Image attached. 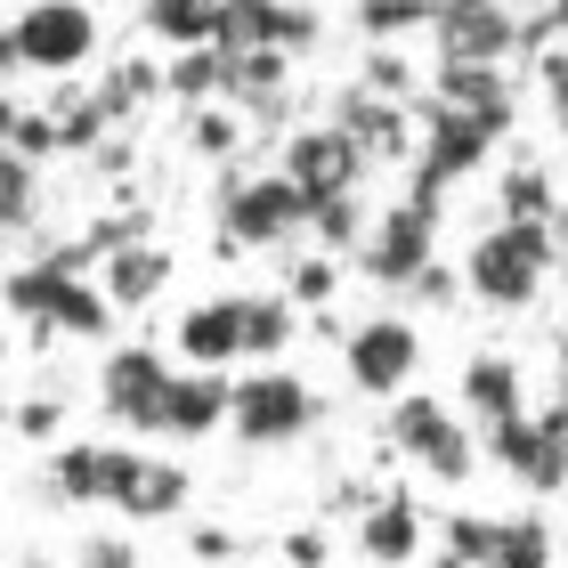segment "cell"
I'll return each instance as SVG.
<instances>
[{"mask_svg":"<svg viewBox=\"0 0 568 568\" xmlns=\"http://www.w3.org/2000/svg\"><path fill=\"white\" fill-rule=\"evenodd\" d=\"M139 447H114V438H90V447H49V487L58 504H122L139 479Z\"/></svg>","mask_w":568,"mask_h":568,"instance_id":"cell-15","label":"cell"},{"mask_svg":"<svg viewBox=\"0 0 568 568\" xmlns=\"http://www.w3.org/2000/svg\"><path fill=\"white\" fill-rule=\"evenodd\" d=\"M220 9L227 0H139V24L163 49H212L220 41Z\"/></svg>","mask_w":568,"mask_h":568,"instance_id":"cell-24","label":"cell"},{"mask_svg":"<svg viewBox=\"0 0 568 568\" xmlns=\"http://www.w3.org/2000/svg\"><path fill=\"white\" fill-rule=\"evenodd\" d=\"M187 139H195L203 154H236L244 122H236V114H220V106H195V114H187Z\"/></svg>","mask_w":568,"mask_h":568,"instance_id":"cell-37","label":"cell"},{"mask_svg":"<svg viewBox=\"0 0 568 568\" xmlns=\"http://www.w3.org/2000/svg\"><path fill=\"white\" fill-rule=\"evenodd\" d=\"M487 463H504L520 487H536V496H552V487H568V398L552 406H528V415H511L496 430H479Z\"/></svg>","mask_w":568,"mask_h":568,"instance_id":"cell-9","label":"cell"},{"mask_svg":"<svg viewBox=\"0 0 568 568\" xmlns=\"http://www.w3.org/2000/svg\"><path fill=\"white\" fill-rule=\"evenodd\" d=\"M82 568H139V552L122 545V536H90V545H82Z\"/></svg>","mask_w":568,"mask_h":568,"instance_id":"cell-41","label":"cell"},{"mask_svg":"<svg viewBox=\"0 0 568 568\" xmlns=\"http://www.w3.org/2000/svg\"><path fill=\"white\" fill-rule=\"evenodd\" d=\"M284 568H325V528H293L284 536Z\"/></svg>","mask_w":568,"mask_h":568,"instance_id":"cell-40","label":"cell"},{"mask_svg":"<svg viewBox=\"0 0 568 568\" xmlns=\"http://www.w3.org/2000/svg\"><path fill=\"white\" fill-rule=\"evenodd\" d=\"M333 284H342V261L333 252H317V261H293V276H284V293H293L301 308H325Z\"/></svg>","mask_w":568,"mask_h":568,"instance_id":"cell-36","label":"cell"},{"mask_svg":"<svg viewBox=\"0 0 568 568\" xmlns=\"http://www.w3.org/2000/svg\"><path fill=\"white\" fill-rule=\"evenodd\" d=\"M90 58H98V9L90 0H24L9 17V41H0L9 82H24V73L65 82V73H82Z\"/></svg>","mask_w":568,"mask_h":568,"instance_id":"cell-4","label":"cell"},{"mask_svg":"<svg viewBox=\"0 0 568 568\" xmlns=\"http://www.w3.org/2000/svg\"><path fill=\"white\" fill-rule=\"evenodd\" d=\"M65 406L58 398H17V438H58Z\"/></svg>","mask_w":568,"mask_h":568,"instance_id":"cell-39","label":"cell"},{"mask_svg":"<svg viewBox=\"0 0 568 568\" xmlns=\"http://www.w3.org/2000/svg\"><path fill=\"white\" fill-rule=\"evenodd\" d=\"M357 552H366L374 568H406L423 552V504L406 496V487H390V496L366 504V520H357Z\"/></svg>","mask_w":568,"mask_h":568,"instance_id":"cell-21","label":"cell"},{"mask_svg":"<svg viewBox=\"0 0 568 568\" xmlns=\"http://www.w3.org/2000/svg\"><path fill=\"white\" fill-rule=\"evenodd\" d=\"M415 114H423V154H415V171H406V187H423V195H447L455 179H471L487 154L504 146L496 122H479L463 106H438V98H415Z\"/></svg>","mask_w":568,"mask_h":568,"instance_id":"cell-8","label":"cell"},{"mask_svg":"<svg viewBox=\"0 0 568 568\" xmlns=\"http://www.w3.org/2000/svg\"><path fill=\"white\" fill-rule=\"evenodd\" d=\"M438 65H511L528 49V24L504 0H430Z\"/></svg>","mask_w":568,"mask_h":568,"instance_id":"cell-11","label":"cell"},{"mask_svg":"<svg viewBox=\"0 0 568 568\" xmlns=\"http://www.w3.org/2000/svg\"><path fill=\"white\" fill-rule=\"evenodd\" d=\"M220 49L227 58H244V49L301 58V49H317V9H308V0H227L220 9Z\"/></svg>","mask_w":568,"mask_h":568,"instance_id":"cell-16","label":"cell"},{"mask_svg":"<svg viewBox=\"0 0 568 568\" xmlns=\"http://www.w3.org/2000/svg\"><path fill=\"white\" fill-rule=\"evenodd\" d=\"M496 203H504V220H560V187H552L545 163H511Z\"/></svg>","mask_w":568,"mask_h":568,"instance_id":"cell-30","label":"cell"},{"mask_svg":"<svg viewBox=\"0 0 568 568\" xmlns=\"http://www.w3.org/2000/svg\"><path fill=\"white\" fill-rule=\"evenodd\" d=\"M447 293H455V276H447V268H438V261H430V268L415 276V301H430V308H438V301H447Z\"/></svg>","mask_w":568,"mask_h":568,"instance_id":"cell-44","label":"cell"},{"mask_svg":"<svg viewBox=\"0 0 568 568\" xmlns=\"http://www.w3.org/2000/svg\"><path fill=\"white\" fill-rule=\"evenodd\" d=\"M179 504H187V471H179V463H163V455H146L139 479H131V496H122L114 511H122V520H171Z\"/></svg>","mask_w":568,"mask_h":568,"instance_id":"cell-26","label":"cell"},{"mask_svg":"<svg viewBox=\"0 0 568 568\" xmlns=\"http://www.w3.org/2000/svg\"><path fill=\"white\" fill-rule=\"evenodd\" d=\"M0 154H65V139H58V114L49 106H24V98H9V122H0Z\"/></svg>","mask_w":568,"mask_h":568,"instance_id":"cell-31","label":"cell"},{"mask_svg":"<svg viewBox=\"0 0 568 568\" xmlns=\"http://www.w3.org/2000/svg\"><path fill=\"white\" fill-rule=\"evenodd\" d=\"M98 284L114 293V308H146V301L171 284V252L154 244V236H131V244H122L106 268H98Z\"/></svg>","mask_w":568,"mask_h":568,"instance_id":"cell-22","label":"cell"},{"mask_svg":"<svg viewBox=\"0 0 568 568\" xmlns=\"http://www.w3.org/2000/svg\"><path fill=\"white\" fill-rule=\"evenodd\" d=\"M41 220V163L33 154H0V227H9V244L33 236Z\"/></svg>","mask_w":568,"mask_h":568,"instance_id":"cell-27","label":"cell"},{"mask_svg":"<svg viewBox=\"0 0 568 568\" xmlns=\"http://www.w3.org/2000/svg\"><path fill=\"white\" fill-rule=\"evenodd\" d=\"M317 252H333V261H357L366 252V236H374V212H366V195H333V203H317Z\"/></svg>","mask_w":568,"mask_h":568,"instance_id":"cell-28","label":"cell"},{"mask_svg":"<svg viewBox=\"0 0 568 568\" xmlns=\"http://www.w3.org/2000/svg\"><path fill=\"white\" fill-rule=\"evenodd\" d=\"M382 438L415 463L423 479H438V487H463L479 471V438H471V415H447V398H390V415H382Z\"/></svg>","mask_w":568,"mask_h":568,"instance_id":"cell-5","label":"cell"},{"mask_svg":"<svg viewBox=\"0 0 568 568\" xmlns=\"http://www.w3.org/2000/svg\"><path fill=\"white\" fill-rule=\"evenodd\" d=\"M187 552H195L203 568H220V560H236V536H227V528H195V536H187Z\"/></svg>","mask_w":568,"mask_h":568,"instance_id":"cell-42","label":"cell"},{"mask_svg":"<svg viewBox=\"0 0 568 568\" xmlns=\"http://www.w3.org/2000/svg\"><path fill=\"white\" fill-rule=\"evenodd\" d=\"M284 73H293L284 49H244V58H227V98H236V106H276Z\"/></svg>","mask_w":568,"mask_h":568,"instance_id":"cell-29","label":"cell"},{"mask_svg":"<svg viewBox=\"0 0 568 568\" xmlns=\"http://www.w3.org/2000/svg\"><path fill=\"white\" fill-rule=\"evenodd\" d=\"M325 415V398L308 390L301 374L284 366H252L236 374V415H227V430L244 438V447H293V438H308Z\"/></svg>","mask_w":568,"mask_h":568,"instance_id":"cell-7","label":"cell"},{"mask_svg":"<svg viewBox=\"0 0 568 568\" xmlns=\"http://www.w3.org/2000/svg\"><path fill=\"white\" fill-rule=\"evenodd\" d=\"M504 545V520H487V511H447V552L455 560H496Z\"/></svg>","mask_w":568,"mask_h":568,"instance_id":"cell-33","label":"cell"},{"mask_svg":"<svg viewBox=\"0 0 568 568\" xmlns=\"http://www.w3.org/2000/svg\"><path fill=\"white\" fill-rule=\"evenodd\" d=\"M171 382H179V366H171L163 349H146V342H122V349H106V366H98V406H106V423H122V430H146V438H163Z\"/></svg>","mask_w":568,"mask_h":568,"instance_id":"cell-10","label":"cell"},{"mask_svg":"<svg viewBox=\"0 0 568 568\" xmlns=\"http://www.w3.org/2000/svg\"><path fill=\"white\" fill-rule=\"evenodd\" d=\"M357 24H366V41H390L406 24H430V0H357Z\"/></svg>","mask_w":568,"mask_h":568,"instance_id":"cell-34","label":"cell"},{"mask_svg":"<svg viewBox=\"0 0 568 568\" xmlns=\"http://www.w3.org/2000/svg\"><path fill=\"white\" fill-rule=\"evenodd\" d=\"M227 415H236V382L212 374V366H187L171 382V406H163V438H212Z\"/></svg>","mask_w":568,"mask_h":568,"instance_id":"cell-20","label":"cell"},{"mask_svg":"<svg viewBox=\"0 0 568 568\" xmlns=\"http://www.w3.org/2000/svg\"><path fill=\"white\" fill-rule=\"evenodd\" d=\"M430 568H463V560H455V552H438V560H430Z\"/></svg>","mask_w":568,"mask_h":568,"instance_id":"cell-46","label":"cell"},{"mask_svg":"<svg viewBox=\"0 0 568 568\" xmlns=\"http://www.w3.org/2000/svg\"><path fill=\"white\" fill-rule=\"evenodd\" d=\"M333 122L374 154V163H398V171H415V154H423V114L406 106V98L390 90H374V82H357L342 90V106H333Z\"/></svg>","mask_w":568,"mask_h":568,"instance_id":"cell-14","label":"cell"},{"mask_svg":"<svg viewBox=\"0 0 568 568\" xmlns=\"http://www.w3.org/2000/svg\"><path fill=\"white\" fill-rule=\"evenodd\" d=\"M455 398H463V415H471L479 430H496V423H511V415H528V374H520V357H511V349H479V357H463Z\"/></svg>","mask_w":568,"mask_h":568,"instance_id":"cell-17","label":"cell"},{"mask_svg":"<svg viewBox=\"0 0 568 568\" xmlns=\"http://www.w3.org/2000/svg\"><path fill=\"white\" fill-rule=\"evenodd\" d=\"M545 41H568V0H552L545 17H528V49H545Z\"/></svg>","mask_w":568,"mask_h":568,"instance_id":"cell-43","label":"cell"},{"mask_svg":"<svg viewBox=\"0 0 568 568\" xmlns=\"http://www.w3.org/2000/svg\"><path fill=\"white\" fill-rule=\"evenodd\" d=\"M560 261L568 252H560L552 220H496V227L471 236V252H463V284H471V301H487V308H528L552 284Z\"/></svg>","mask_w":568,"mask_h":568,"instance_id":"cell-1","label":"cell"},{"mask_svg":"<svg viewBox=\"0 0 568 568\" xmlns=\"http://www.w3.org/2000/svg\"><path fill=\"white\" fill-rule=\"evenodd\" d=\"M171 349L187 357V366H212V374H227V366H244V293L195 301L187 317H179V333H171Z\"/></svg>","mask_w":568,"mask_h":568,"instance_id":"cell-18","label":"cell"},{"mask_svg":"<svg viewBox=\"0 0 568 568\" xmlns=\"http://www.w3.org/2000/svg\"><path fill=\"white\" fill-rule=\"evenodd\" d=\"M163 90L179 98V106H212V98H227V49H171V65H163Z\"/></svg>","mask_w":568,"mask_h":568,"instance_id":"cell-25","label":"cell"},{"mask_svg":"<svg viewBox=\"0 0 568 568\" xmlns=\"http://www.w3.org/2000/svg\"><path fill=\"white\" fill-rule=\"evenodd\" d=\"M301 333V301L293 293H244V366H276Z\"/></svg>","mask_w":568,"mask_h":568,"instance_id":"cell-23","label":"cell"},{"mask_svg":"<svg viewBox=\"0 0 568 568\" xmlns=\"http://www.w3.org/2000/svg\"><path fill=\"white\" fill-rule=\"evenodd\" d=\"M438 203L447 195L406 187L390 212H374V236H366V252H357V268H366L374 284H390V293H415V276L438 261Z\"/></svg>","mask_w":568,"mask_h":568,"instance_id":"cell-6","label":"cell"},{"mask_svg":"<svg viewBox=\"0 0 568 568\" xmlns=\"http://www.w3.org/2000/svg\"><path fill=\"white\" fill-rule=\"evenodd\" d=\"M366 82H374V90H390V98H406V90H415V73H406V58H398V49H382V41H374Z\"/></svg>","mask_w":568,"mask_h":568,"instance_id":"cell-38","label":"cell"},{"mask_svg":"<svg viewBox=\"0 0 568 568\" xmlns=\"http://www.w3.org/2000/svg\"><path fill=\"white\" fill-rule=\"evenodd\" d=\"M276 171H293L317 203H333V195H366V171H374V154L357 146L342 122H301L293 139H284V163Z\"/></svg>","mask_w":568,"mask_h":568,"instance_id":"cell-13","label":"cell"},{"mask_svg":"<svg viewBox=\"0 0 568 568\" xmlns=\"http://www.w3.org/2000/svg\"><path fill=\"white\" fill-rule=\"evenodd\" d=\"M552 227H560V252H568V195H560V220H552Z\"/></svg>","mask_w":568,"mask_h":568,"instance_id":"cell-45","label":"cell"},{"mask_svg":"<svg viewBox=\"0 0 568 568\" xmlns=\"http://www.w3.org/2000/svg\"><path fill=\"white\" fill-rule=\"evenodd\" d=\"M9 308H17V325L33 333V342H106L114 333V293L98 276H82V268H65V261H24L17 276H9Z\"/></svg>","mask_w":568,"mask_h":568,"instance_id":"cell-2","label":"cell"},{"mask_svg":"<svg viewBox=\"0 0 568 568\" xmlns=\"http://www.w3.org/2000/svg\"><path fill=\"white\" fill-rule=\"evenodd\" d=\"M536 90H545L552 131H568V41H545V49H536Z\"/></svg>","mask_w":568,"mask_h":568,"instance_id":"cell-35","label":"cell"},{"mask_svg":"<svg viewBox=\"0 0 568 568\" xmlns=\"http://www.w3.org/2000/svg\"><path fill=\"white\" fill-rule=\"evenodd\" d=\"M317 227V195L293 171H227L220 187V252H276Z\"/></svg>","mask_w":568,"mask_h":568,"instance_id":"cell-3","label":"cell"},{"mask_svg":"<svg viewBox=\"0 0 568 568\" xmlns=\"http://www.w3.org/2000/svg\"><path fill=\"white\" fill-rule=\"evenodd\" d=\"M496 568H552V528L536 520V511H520V520H504Z\"/></svg>","mask_w":568,"mask_h":568,"instance_id":"cell-32","label":"cell"},{"mask_svg":"<svg viewBox=\"0 0 568 568\" xmlns=\"http://www.w3.org/2000/svg\"><path fill=\"white\" fill-rule=\"evenodd\" d=\"M342 366H349V390L366 398H406V382L423 366V333L406 317H366L342 333Z\"/></svg>","mask_w":568,"mask_h":568,"instance_id":"cell-12","label":"cell"},{"mask_svg":"<svg viewBox=\"0 0 568 568\" xmlns=\"http://www.w3.org/2000/svg\"><path fill=\"white\" fill-rule=\"evenodd\" d=\"M430 98H438V106L479 114V122H496L504 139H511V122H520V90H511V73H504V65H438Z\"/></svg>","mask_w":568,"mask_h":568,"instance_id":"cell-19","label":"cell"},{"mask_svg":"<svg viewBox=\"0 0 568 568\" xmlns=\"http://www.w3.org/2000/svg\"><path fill=\"white\" fill-rule=\"evenodd\" d=\"M463 568H496V560H463Z\"/></svg>","mask_w":568,"mask_h":568,"instance_id":"cell-47","label":"cell"}]
</instances>
